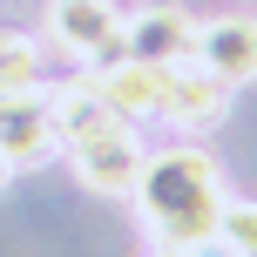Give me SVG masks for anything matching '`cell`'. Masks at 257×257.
Returning <instances> with one entry per match:
<instances>
[{"label": "cell", "mask_w": 257, "mask_h": 257, "mask_svg": "<svg viewBox=\"0 0 257 257\" xmlns=\"http://www.w3.org/2000/svg\"><path fill=\"white\" fill-rule=\"evenodd\" d=\"M48 41L81 68L122 61V7L115 0H48Z\"/></svg>", "instance_id": "obj_2"}, {"label": "cell", "mask_w": 257, "mask_h": 257, "mask_svg": "<svg viewBox=\"0 0 257 257\" xmlns=\"http://www.w3.org/2000/svg\"><path fill=\"white\" fill-rule=\"evenodd\" d=\"M41 81H48V54H41V41L0 27V95H7V88H41Z\"/></svg>", "instance_id": "obj_8"}, {"label": "cell", "mask_w": 257, "mask_h": 257, "mask_svg": "<svg viewBox=\"0 0 257 257\" xmlns=\"http://www.w3.org/2000/svg\"><path fill=\"white\" fill-rule=\"evenodd\" d=\"M142 156H149V149H142L136 122H108V128H95V136L68 142V163H75V176L88 183V190H102V196H128V190H136Z\"/></svg>", "instance_id": "obj_3"}, {"label": "cell", "mask_w": 257, "mask_h": 257, "mask_svg": "<svg viewBox=\"0 0 257 257\" xmlns=\"http://www.w3.org/2000/svg\"><path fill=\"white\" fill-rule=\"evenodd\" d=\"M190 48H196V14L169 7V0H149V7L122 14V54L128 61L169 68V61H190Z\"/></svg>", "instance_id": "obj_5"}, {"label": "cell", "mask_w": 257, "mask_h": 257, "mask_svg": "<svg viewBox=\"0 0 257 257\" xmlns=\"http://www.w3.org/2000/svg\"><path fill=\"white\" fill-rule=\"evenodd\" d=\"M54 149H61V136H54V115H48V81L41 88H7L0 95V156L14 169H34Z\"/></svg>", "instance_id": "obj_6"}, {"label": "cell", "mask_w": 257, "mask_h": 257, "mask_svg": "<svg viewBox=\"0 0 257 257\" xmlns=\"http://www.w3.org/2000/svg\"><path fill=\"white\" fill-rule=\"evenodd\" d=\"M128 196H136V217H142V230L156 244H210L230 190H223L217 156L176 142V149H149L142 156V176H136Z\"/></svg>", "instance_id": "obj_1"}, {"label": "cell", "mask_w": 257, "mask_h": 257, "mask_svg": "<svg viewBox=\"0 0 257 257\" xmlns=\"http://www.w3.org/2000/svg\"><path fill=\"white\" fill-rule=\"evenodd\" d=\"M217 244L230 250V257H257V203H250V196H223Z\"/></svg>", "instance_id": "obj_9"}, {"label": "cell", "mask_w": 257, "mask_h": 257, "mask_svg": "<svg viewBox=\"0 0 257 257\" xmlns=\"http://www.w3.org/2000/svg\"><path fill=\"white\" fill-rule=\"evenodd\" d=\"M230 115V81H217L210 68L196 61H169L156 68V122H176V128H210Z\"/></svg>", "instance_id": "obj_4"}, {"label": "cell", "mask_w": 257, "mask_h": 257, "mask_svg": "<svg viewBox=\"0 0 257 257\" xmlns=\"http://www.w3.org/2000/svg\"><path fill=\"white\" fill-rule=\"evenodd\" d=\"M7 183H14V163H7V156H0V190H7Z\"/></svg>", "instance_id": "obj_11"}, {"label": "cell", "mask_w": 257, "mask_h": 257, "mask_svg": "<svg viewBox=\"0 0 257 257\" xmlns=\"http://www.w3.org/2000/svg\"><path fill=\"white\" fill-rule=\"evenodd\" d=\"M196 68H210L217 81H257V21L250 14H217V21H196Z\"/></svg>", "instance_id": "obj_7"}, {"label": "cell", "mask_w": 257, "mask_h": 257, "mask_svg": "<svg viewBox=\"0 0 257 257\" xmlns=\"http://www.w3.org/2000/svg\"><path fill=\"white\" fill-rule=\"evenodd\" d=\"M149 257H230V250H223L217 237H210V244H156Z\"/></svg>", "instance_id": "obj_10"}]
</instances>
